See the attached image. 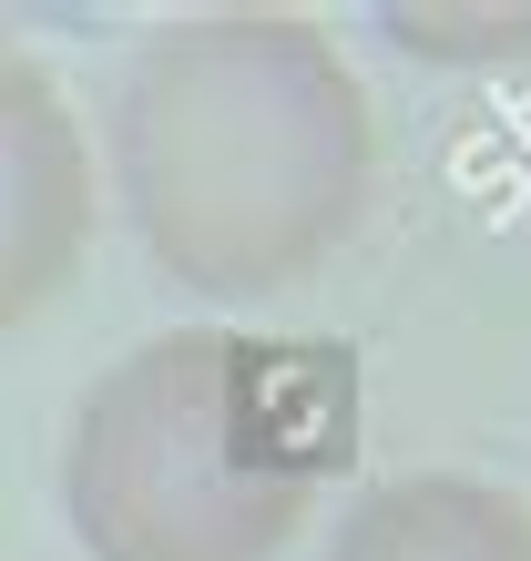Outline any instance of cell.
Here are the masks:
<instances>
[{"mask_svg":"<svg viewBox=\"0 0 531 561\" xmlns=\"http://www.w3.org/2000/svg\"><path fill=\"white\" fill-rule=\"evenodd\" d=\"M113 184L144 255L194 296H276L379 194V113L296 11H184L113 92Z\"/></svg>","mask_w":531,"mask_h":561,"instance_id":"6da1fadb","label":"cell"},{"mask_svg":"<svg viewBox=\"0 0 531 561\" xmlns=\"http://www.w3.org/2000/svg\"><path fill=\"white\" fill-rule=\"evenodd\" d=\"M92 245V153L42 61L0 51V327L42 317Z\"/></svg>","mask_w":531,"mask_h":561,"instance_id":"3957f363","label":"cell"},{"mask_svg":"<svg viewBox=\"0 0 531 561\" xmlns=\"http://www.w3.org/2000/svg\"><path fill=\"white\" fill-rule=\"evenodd\" d=\"M398 51L450 61V72H490V61H531V0H501V11H379Z\"/></svg>","mask_w":531,"mask_h":561,"instance_id":"5b68a950","label":"cell"},{"mask_svg":"<svg viewBox=\"0 0 531 561\" xmlns=\"http://www.w3.org/2000/svg\"><path fill=\"white\" fill-rule=\"evenodd\" d=\"M338 470V419L266 337L163 327L82 388L61 520L92 561H276Z\"/></svg>","mask_w":531,"mask_h":561,"instance_id":"7a4b0ae2","label":"cell"},{"mask_svg":"<svg viewBox=\"0 0 531 561\" xmlns=\"http://www.w3.org/2000/svg\"><path fill=\"white\" fill-rule=\"evenodd\" d=\"M327 561H531V501L471 470H398L338 520Z\"/></svg>","mask_w":531,"mask_h":561,"instance_id":"277c9868","label":"cell"}]
</instances>
